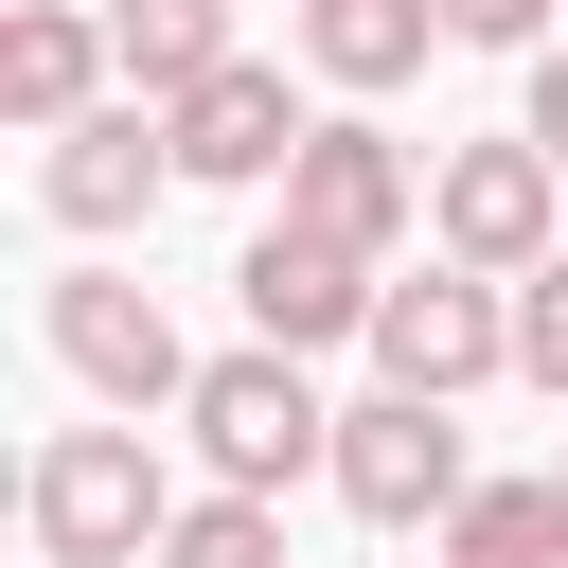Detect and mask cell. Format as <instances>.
I'll use <instances>...</instances> for the list:
<instances>
[{
    "instance_id": "1",
    "label": "cell",
    "mask_w": 568,
    "mask_h": 568,
    "mask_svg": "<svg viewBox=\"0 0 568 568\" xmlns=\"http://www.w3.org/2000/svg\"><path fill=\"white\" fill-rule=\"evenodd\" d=\"M18 515H36V550H53V568H160L178 479H160V444H142V426H53V444H36V479H18Z\"/></svg>"
},
{
    "instance_id": "2",
    "label": "cell",
    "mask_w": 568,
    "mask_h": 568,
    "mask_svg": "<svg viewBox=\"0 0 568 568\" xmlns=\"http://www.w3.org/2000/svg\"><path fill=\"white\" fill-rule=\"evenodd\" d=\"M178 426H195V462H213V497H284L302 462H337V408L302 390V355H195V390H178Z\"/></svg>"
},
{
    "instance_id": "3",
    "label": "cell",
    "mask_w": 568,
    "mask_h": 568,
    "mask_svg": "<svg viewBox=\"0 0 568 568\" xmlns=\"http://www.w3.org/2000/svg\"><path fill=\"white\" fill-rule=\"evenodd\" d=\"M426 231H444V266H479V284H532L550 248H568V160L515 124V142H462L444 178H426Z\"/></svg>"
},
{
    "instance_id": "4",
    "label": "cell",
    "mask_w": 568,
    "mask_h": 568,
    "mask_svg": "<svg viewBox=\"0 0 568 568\" xmlns=\"http://www.w3.org/2000/svg\"><path fill=\"white\" fill-rule=\"evenodd\" d=\"M36 337H53V373H71V390H106L124 426L195 390V355H178V320H160V284H124V266H53V302H36Z\"/></svg>"
},
{
    "instance_id": "5",
    "label": "cell",
    "mask_w": 568,
    "mask_h": 568,
    "mask_svg": "<svg viewBox=\"0 0 568 568\" xmlns=\"http://www.w3.org/2000/svg\"><path fill=\"white\" fill-rule=\"evenodd\" d=\"M479 373H515V284H479V266H408V284H373V390L462 408Z\"/></svg>"
},
{
    "instance_id": "6",
    "label": "cell",
    "mask_w": 568,
    "mask_h": 568,
    "mask_svg": "<svg viewBox=\"0 0 568 568\" xmlns=\"http://www.w3.org/2000/svg\"><path fill=\"white\" fill-rule=\"evenodd\" d=\"M284 213H302V231H337L355 266H390V248H408V213H426V160H408L390 124H355V106H337V124H302Z\"/></svg>"
},
{
    "instance_id": "7",
    "label": "cell",
    "mask_w": 568,
    "mask_h": 568,
    "mask_svg": "<svg viewBox=\"0 0 568 568\" xmlns=\"http://www.w3.org/2000/svg\"><path fill=\"white\" fill-rule=\"evenodd\" d=\"M373 284H390V266H355V248H337V231H302V213H266V231L231 248V302H248V337H266V355L373 337Z\"/></svg>"
},
{
    "instance_id": "8",
    "label": "cell",
    "mask_w": 568,
    "mask_h": 568,
    "mask_svg": "<svg viewBox=\"0 0 568 568\" xmlns=\"http://www.w3.org/2000/svg\"><path fill=\"white\" fill-rule=\"evenodd\" d=\"M373 532H426V515H462L479 479H462V426L426 408V390H373V408H337V462H320Z\"/></svg>"
},
{
    "instance_id": "9",
    "label": "cell",
    "mask_w": 568,
    "mask_h": 568,
    "mask_svg": "<svg viewBox=\"0 0 568 568\" xmlns=\"http://www.w3.org/2000/svg\"><path fill=\"white\" fill-rule=\"evenodd\" d=\"M160 195H178V124H160L142 89L89 106L71 142H36V213H53V231H142Z\"/></svg>"
},
{
    "instance_id": "10",
    "label": "cell",
    "mask_w": 568,
    "mask_h": 568,
    "mask_svg": "<svg viewBox=\"0 0 568 568\" xmlns=\"http://www.w3.org/2000/svg\"><path fill=\"white\" fill-rule=\"evenodd\" d=\"M106 71H124L106 0H18V18H0V124H18V142H71V124L106 106Z\"/></svg>"
},
{
    "instance_id": "11",
    "label": "cell",
    "mask_w": 568,
    "mask_h": 568,
    "mask_svg": "<svg viewBox=\"0 0 568 568\" xmlns=\"http://www.w3.org/2000/svg\"><path fill=\"white\" fill-rule=\"evenodd\" d=\"M160 124H178V178H284V160H302V106H284V71H248V53H231L213 89H178Z\"/></svg>"
},
{
    "instance_id": "12",
    "label": "cell",
    "mask_w": 568,
    "mask_h": 568,
    "mask_svg": "<svg viewBox=\"0 0 568 568\" xmlns=\"http://www.w3.org/2000/svg\"><path fill=\"white\" fill-rule=\"evenodd\" d=\"M284 18H302V71H320V89H355V106H373V89H408V71H426V36H444V0H284Z\"/></svg>"
},
{
    "instance_id": "13",
    "label": "cell",
    "mask_w": 568,
    "mask_h": 568,
    "mask_svg": "<svg viewBox=\"0 0 568 568\" xmlns=\"http://www.w3.org/2000/svg\"><path fill=\"white\" fill-rule=\"evenodd\" d=\"M106 36H124V89L142 106H178V89L231 71V0H106Z\"/></svg>"
},
{
    "instance_id": "14",
    "label": "cell",
    "mask_w": 568,
    "mask_h": 568,
    "mask_svg": "<svg viewBox=\"0 0 568 568\" xmlns=\"http://www.w3.org/2000/svg\"><path fill=\"white\" fill-rule=\"evenodd\" d=\"M444 550L462 568H568V479H479L444 515Z\"/></svg>"
},
{
    "instance_id": "15",
    "label": "cell",
    "mask_w": 568,
    "mask_h": 568,
    "mask_svg": "<svg viewBox=\"0 0 568 568\" xmlns=\"http://www.w3.org/2000/svg\"><path fill=\"white\" fill-rule=\"evenodd\" d=\"M160 568H284V497H178Z\"/></svg>"
},
{
    "instance_id": "16",
    "label": "cell",
    "mask_w": 568,
    "mask_h": 568,
    "mask_svg": "<svg viewBox=\"0 0 568 568\" xmlns=\"http://www.w3.org/2000/svg\"><path fill=\"white\" fill-rule=\"evenodd\" d=\"M515 373H532V390H568V248L515 284Z\"/></svg>"
},
{
    "instance_id": "17",
    "label": "cell",
    "mask_w": 568,
    "mask_h": 568,
    "mask_svg": "<svg viewBox=\"0 0 568 568\" xmlns=\"http://www.w3.org/2000/svg\"><path fill=\"white\" fill-rule=\"evenodd\" d=\"M444 36H479V53H550V0H444Z\"/></svg>"
},
{
    "instance_id": "18",
    "label": "cell",
    "mask_w": 568,
    "mask_h": 568,
    "mask_svg": "<svg viewBox=\"0 0 568 568\" xmlns=\"http://www.w3.org/2000/svg\"><path fill=\"white\" fill-rule=\"evenodd\" d=\"M515 124H532V142H550V160H568V36H550V53H532V106H515Z\"/></svg>"
},
{
    "instance_id": "19",
    "label": "cell",
    "mask_w": 568,
    "mask_h": 568,
    "mask_svg": "<svg viewBox=\"0 0 568 568\" xmlns=\"http://www.w3.org/2000/svg\"><path fill=\"white\" fill-rule=\"evenodd\" d=\"M444 568H462V550H444Z\"/></svg>"
},
{
    "instance_id": "20",
    "label": "cell",
    "mask_w": 568,
    "mask_h": 568,
    "mask_svg": "<svg viewBox=\"0 0 568 568\" xmlns=\"http://www.w3.org/2000/svg\"><path fill=\"white\" fill-rule=\"evenodd\" d=\"M550 479H568V462H550Z\"/></svg>"
}]
</instances>
